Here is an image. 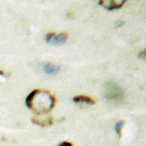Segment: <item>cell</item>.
Masks as SVG:
<instances>
[{"label": "cell", "instance_id": "cell-9", "mask_svg": "<svg viewBox=\"0 0 146 146\" xmlns=\"http://www.w3.org/2000/svg\"><path fill=\"white\" fill-rule=\"evenodd\" d=\"M58 146H73V145L70 142H67V141H63V142L60 143V144H58Z\"/></svg>", "mask_w": 146, "mask_h": 146}, {"label": "cell", "instance_id": "cell-3", "mask_svg": "<svg viewBox=\"0 0 146 146\" xmlns=\"http://www.w3.org/2000/svg\"><path fill=\"white\" fill-rule=\"evenodd\" d=\"M67 41V34L66 33H53L50 32L46 35V42L53 46H60L64 44Z\"/></svg>", "mask_w": 146, "mask_h": 146}, {"label": "cell", "instance_id": "cell-4", "mask_svg": "<svg viewBox=\"0 0 146 146\" xmlns=\"http://www.w3.org/2000/svg\"><path fill=\"white\" fill-rule=\"evenodd\" d=\"M125 4V0H103L100 1V5L106 8L107 10H116L121 8Z\"/></svg>", "mask_w": 146, "mask_h": 146}, {"label": "cell", "instance_id": "cell-7", "mask_svg": "<svg viewBox=\"0 0 146 146\" xmlns=\"http://www.w3.org/2000/svg\"><path fill=\"white\" fill-rule=\"evenodd\" d=\"M43 69L45 73L49 75H55L60 71V66L54 64V63H45L43 66Z\"/></svg>", "mask_w": 146, "mask_h": 146}, {"label": "cell", "instance_id": "cell-2", "mask_svg": "<svg viewBox=\"0 0 146 146\" xmlns=\"http://www.w3.org/2000/svg\"><path fill=\"white\" fill-rule=\"evenodd\" d=\"M104 96L111 102H120L124 98V91L115 82H107L104 86Z\"/></svg>", "mask_w": 146, "mask_h": 146}, {"label": "cell", "instance_id": "cell-8", "mask_svg": "<svg viewBox=\"0 0 146 146\" xmlns=\"http://www.w3.org/2000/svg\"><path fill=\"white\" fill-rule=\"evenodd\" d=\"M124 125H125V121H123V120H120V121L116 122V124H115V131H116L118 136L122 135V129L124 128Z\"/></svg>", "mask_w": 146, "mask_h": 146}, {"label": "cell", "instance_id": "cell-5", "mask_svg": "<svg viewBox=\"0 0 146 146\" xmlns=\"http://www.w3.org/2000/svg\"><path fill=\"white\" fill-rule=\"evenodd\" d=\"M32 123L36 124L37 126H41V127H47V126H51L53 125L54 121L52 117H34L32 118Z\"/></svg>", "mask_w": 146, "mask_h": 146}, {"label": "cell", "instance_id": "cell-6", "mask_svg": "<svg viewBox=\"0 0 146 146\" xmlns=\"http://www.w3.org/2000/svg\"><path fill=\"white\" fill-rule=\"evenodd\" d=\"M73 101L78 104H84V105H93L96 103L95 100H93L90 96H77L73 98Z\"/></svg>", "mask_w": 146, "mask_h": 146}, {"label": "cell", "instance_id": "cell-1", "mask_svg": "<svg viewBox=\"0 0 146 146\" xmlns=\"http://www.w3.org/2000/svg\"><path fill=\"white\" fill-rule=\"evenodd\" d=\"M27 106L38 115H46L53 110L56 98L50 92L45 90H34L25 100Z\"/></svg>", "mask_w": 146, "mask_h": 146}]
</instances>
